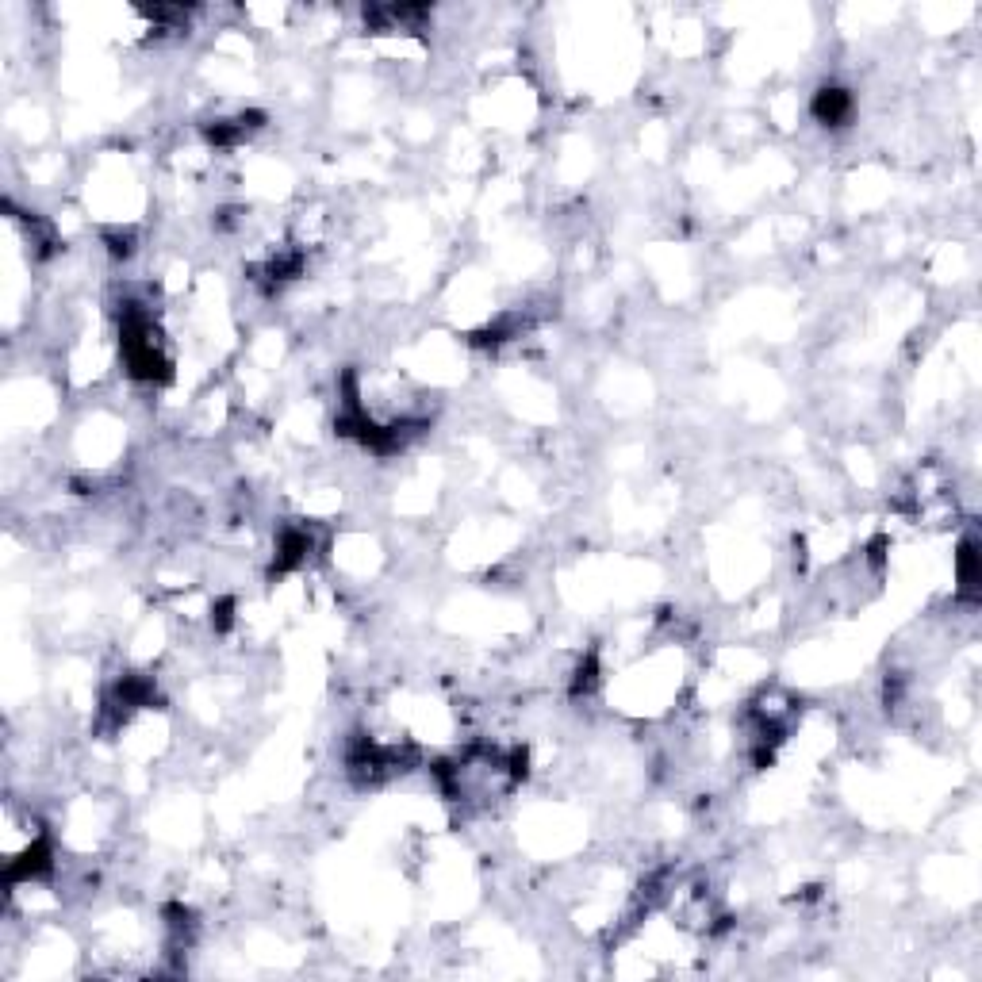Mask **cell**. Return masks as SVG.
<instances>
[{"label": "cell", "instance_id": "6da1fadb", "mask_svg": "<svg viewBox=\"0 0 982 982\" xmlns=\"http://www.w3.org/2000/svg\"><path fill=\"white\" fill-rule=\"evenodd\" d=\"M810 112H814V119L825 123V127H841V123H848V116H852V96L844 93V89H837V85H825V89L814 93Z\"/></svg>", "mask_w": 982, "mask_h": 982}, {"label": "cell", "instance_id": "7a4b0ae2", "mask_svg": "<svg viewBox=\"0 0 982 982\" xmlns=\"http://www.w3.org/2000/svg\"><path fill=\"white\" fill-rule=\"evenodd\" d=\"M956 576H959V595L963 599H975V591H979V545H975V538L959 541Z\"/></svg>", "mask_w": 982, "mask_h": 982}]
</instances>
